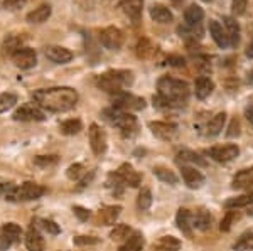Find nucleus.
<instances>
[{
  "mask_svg": "<svg viewBox=\"0 0 253 251\" xmlns=\"http://www.w3.org/2000/svg\"><path fill=\"white\" fill-rule=\"evenodd\" d=\"M167 61H169V64H172V66H184V59L182 58H175V56H172V58H169Z\"/></svg>",
  "mask_w": 253,
  "mask_h": 251,
  "instance_id": "nucleus-53",
  "label": "nucleus"
},
{
  "mask_svg": "<svg viewBox=\"0 0 253 251\" xmlns=\"http://www.w3.org/2000/svg\"><path fill=\"white\" fill-rule=\"evenodd\" d=\"M130 236H132V229L128 224H115V228L110 233V238L113 241H126Z\"/></svg>",
  "mask_w": 253,
  "mask_h": 251,
  "instance_id": "nucleus-36",
  "label": "nucleus"
},
{
  "mask_svg": "<svg viewBox=\"0 0 253 251\" xmlns=\"http://www.w3.org/2000/svg\"><path fill=\"white\" fill-rule=\"evenodd\" d=\"M236 219H240V214L236 213V211H228L226 213V216L223 217V221H221V226H219V229L221 231H230L231 229V226H233V222L236 221Z\"/></svg>",
  "mask_w": 253,
  "mask_h": 251,
  "instance_id": "nucleus-42",
  "label": "nucleus"
},
{
  "mask_svg": "<svg viewBox=\"0 0 253 251\" xmlns=\"http://www.w3.org/2000/svg\"><path fill=\"white\" fill-rule=\"evenodd\" d=\"M56 162H58L56 155H39L34 159V164L39 165V167H49V165H54Z\"/></svg>",
  "mask_w": 253,
  "mask_h": 251,
  "instance_id": "nucleus-45",
  "label": "nucleus"
},
{
  "mask_svg": "<svg viewBox=\"0 0 253 251\" xmlns=\"http://www.w3.org/2000/svg\"><path fill=\"white\" fill-rule=\"evenodd\" d=\"M59 130L64 135H76L81 130V121L78 118H69L59 125Z\"/></svg>",
  "mask_w": 253,
  "mask_h": 251,
  "instance_id": "nucleus-37",
  "label": "nucleus"
},
{
  "mask_svg": "<svg viewBox=\"0 0 253 251\" xmlns=\"http://www.w3.org/2000/svg\"><path fill=\"white\" fill-rule=\"evenodd\" d=\"M208 155L213 160L219 162V164H228V162L235 160L240 155V148L235 143H226V145H216L211 147L210 150H206Z\"/></svg>",
  "mask_w": 253,
  "mask_h": 251,
  "instance_id": "nucleus-5",
  "label": "nucleus"
},
{
  "mask_svg": "<svg viewBox=\"0 0 253 251\" xmlns=\"http://www.w3.org/2000/svg\"><path fill=\"white\" fill-rule=\"evenodd\" d=\"M46 118L44 110L38 103H26L14 111L15 121H42Z\"/></svg>",
  "mask_w": 253,
  "mask_h": 251,
  "instance_id": "nucleus-7",
  "label": "nucleus"
},
{
  "mask_svg": "<svg viewBox=\"0 0 253 251\" xmlns=\"http://www.w3.org/2000/svg\"><path fill=\"white\" fill-rule=\"evenodd\" d=\"M150 17L159 24L172 22V14H170V10L164 5H152V9H150Z\"/></svg>",
  "mask_w": 253,
  "mask_h": 251,
  "instance_id": "nucleus-31",
  "label": "nucleus"
},
{
  "mask_svg": "<svg viewBox=\"0 0 253 251\" xmlns=\"http://www.w3.org/2000/svg\"><path fill=\"white\" fill-rule=\"evenodd\" d=\"M83 174H84L83 165H81V164H73V165H69L66 176L71 180H78V179H81V176H83Z\"/></svg>",
  "mask_w": 253,
  "mask_h": 251,
  "instance_id": "nucleus-44",
  "label": "nucleus"
},
{
  "mask_svg": "<svg viewBox=\"0 0 253 251\" xmlns=\"http://www.w3.org/2000/svg\"><path fill=\"white\" fill-rule=\"evenodd\" d=\"M17 103V96L14 93H2L0 95V113H5Z\"/></svg>",
  "mask_w": 253,
  "mask_h": 251,
  "instance_id": "nucleus-41",
  "label": "nucleus"
},
{
  "mask_svg": "<svg viewBox=\"0 0 253 251\" xmlns=\"http://www.w3.org/2000/svg\"><path fill=\"white\" fill-rule=\"evenodd\" d=\"M154 248L157 251H179L181 250V241L174 236H162L154 243Z\"/></svg>",
  "mask_w": 253,
  "mask_h": 251,
  "instance_id": "nucleus-27",
  "label": "nucleus"
},
{
  "mask_svg": "<svg viewBox=\"0 0 253 251\" xmlns=\"http://www.w3.org/2000/svg\"><path fill=\"white\" fill-rule=\"evenodd\" d=\"M20 236H22V229H20L19 224H15V222L3 224L2 229H0V251L9 250L14 243L20 241Z\"/></svg>",
  "mask_w": 253,
  "mask_h": 251,
  "instance_id": "nucleus-9",
  "label": "nucleus"
},
{
  "mask_svg": "<svg viewBox=\"0 0 253 251\" xmlns=\"http://www.w3.org/2000/svg\"><path fill=\"white\" fill-rule=\"evenodd\" d=\"M252 123H253V120H252Z\"/></svg>",
  "mask_w": 253,
  "mask_h": 251,
  "instance_id": "nucleus-56",
  "label": "nucleus"
},
{
  "mask_svg": "<svg viewBox=\"0 0 253 251\" xmlns=\"http://www.w3.org/2000/svg\"><path fill=\"white\" fill-rule=\"evenodd\" d=\"M157 91L159 95L154 96V105L159 108H179L184 107L189 100V84L186 81L169 78L159 79L157 83Z\"/></svg>",
  "mask_w": 253,
  "mask_h": 251,
  "instance_id": "nucleus-2",
  "label": "nucleus"
},
{
  "mask_svg": "<svg viewBox=\"0 0 253 251\" xmlns=\"http://www.w3.org/2000/svg\"><path fill=\"white\" fill-rule=\"evenodd\" d=\"M41 222V228L44 229V231H47V234H59V226L56 224L54 221L51 219H38Z\"/></svg>",
  "mask_w": 253,
  "mask_h": 251,
  "instance_id": "nucleus-46",
  "label": "nucleus"
},
{
  "mask_svg": "<svg viewBox=\"0 0 253 251\" xmlns=\"http://www.w3.org/2000/svg\"><path fill=\"white\" fill-rule=\"evenodd\" d=\"M245 10H247V0H233L231 2V12H233V15H243Z\"/></svg>",
  "mask_w": 253,
  "mask_h": 251,
  "instance_id": "nucleus-49",
  "label": "nucleus"
},
{
  "mask_svg": "<svg viewBox=\"0 0 253 251\" xmlns=\"http://www.w3.org/2000/svg\"><path fill=\"white\" fill-rule=\"evenodd\" d=\"M175 224L181 229L182 234H186L187 238H193V228H194V216L191 214L189 209L181 208L177 211V216H175Z\"/></svg>",
  "mask_w": 253,
  "mask_h": 251,
  "instance_id": "nucleus-15",
  "label": "nucleus"
},
{
  "mask_svg": "<svg viewBox=\"0 0 253 251\" xmlns=\"http://www.w3.org/2000/svg\"><path fill=\"white\" fill-rule=\"evenodd\" d=\"M224 26H226V32H228V36H230V42H231V46H238V42H240V26H238V22H236L235 19H231V17H224Z\"/></svg>",
  "mask_w": 253,
  "mask_h": 251,
  "instance_id": "nucleus-34",
  "label": "nucleus"
},
{
  "mask_svg": "<svg viewBox=\"0 0 253 251\" xmlns=\"http://www.w3.org/2000/svg\"><path fill=\"white\" fill-rule=\"evenodd\" d=\"M150 206H152V192H150L149 189H142L137 197V208L140 209V211H147Z\"/></svg>",
  "mask_w": 253,
  "mask_h": 251,
  "instance_id": "nucleus-39",
  "label": "nucleus"
},
{
  "mask_svg": "<svg viewBox=\"0 0 253 251\" xmlns=\"http://www.w3.org/2000/svg\"><path fill=\"white\" fill-rule=\"evenodd\" d=\"M152 172H154V176H156L159 180L166 182V184H170V185L177 184V176H175L172 171H169V169L159 167V165H157V167L152 169Z\"/></svg>",
  "mask_w": 253,
  "mask_h": 251,
  "instance_id": "nucleus-35",
  "label": "nucleus"
},
{
  "mask_svg": "<svg viewBox=\"0 0 253 251\" xmlns=\"http://www.w3.org/2000/svg\"><path fill=\"white\" fill-rule=\"evenodd\" d=\"M26 3H27V0H3V9L15 12V10L22 9Z\"/></svg>",
  "mask_w": 253,
  "mask_h": 251,
  "instance_id": "nucleus-48",
  "label": "nucleus"
},
{
  "mask_svg": "<svg viewBox=\"0 0 253 251\" xmlns=\"http://www.w3.org/2000/svg\"><path fill=\"white\" fill-rule=\"evenodd\" d=\"M44 54H46L47 59H51L56 64H66L73 59V52L61 46H47L44 49Z\"/></svg>",
  "mask_w": 253,
  "mask_h": 251,
  "instance_id": "nucleus-16",
  "label": "nucleus"
},
{
  "mask_svg": "<svg viewBox=\"0 0 253 251\" xmlns=\"http://www.w3.org/2000/svg\"><path fill=\"white\" fill-rule=\"evenodd\" d=\"M22 42H24V37H20V36H15V34L7 36V39L3 40V46H2L3 52L14 56L19 49H22Z\"/></svg>",
  "mask_w": 253,
  "mask_h": 251,
  "instance_id": "nucleus-33",
  "label": "nucleus"
},
{
  "mask_svg": "<svg viewBox=\"0 0 253 251\" xmlns=\"http://www.w3.org/2000/svg\"><path fill=\"white\" fill-rule=\"evenodd\" d=\"M133 83V72L126 70H113L107 71L98 78V88L110 95H118L125 88L132 86Z\"/></svg>",
  "mask_w": 253,
  "mask_h": 251,
  "instance_id": "nucleus-4",
  "label": "nucleus"
},
{
  "mask_svg": "<svg viewBox=\"0 0 253 251\" xmlns=\"http://www.w3.org/2000/svg\"><path fill=\"white\" fill-rule=\"evenodd\" d=\"M26 246L29 251H44V240L41 236L38 226L34 224V221H32L29 231L26 234Z\"/></svg>",
  "mask_w": 253,
  "mask_h": 251,
  "instance_id": "nucleus-19",
  "label": "nucleus"
},
{
  "mask_svg": "<svg viewBox=\"0 0 253 251\" xmlns=\"http://www.w3.org/2000/svg\"><path fill=\"white\" fill-rule=\"evenodd\" d=\"M107 185L110 189L113 191V194H122V191H124V185H125V182L122 180V177L118 176L117 172H113V174H110L108 176V179H107Z\"/></svg>",
  "mask_w": 253,
  "mask_h": 251,
  "instance_id": "nucleus-40",
  "label": "nucleus"
},
{
  "mask_svg": "<svg viewBox=\"0 0 253 251\" xmlns=\"http://www.w3.org/2000/svg\"><path fill=\"white\" fill-rule=\"evenodd\" d=\"M144 245H145V240H144V236H142V233H132V236L120 246L118 251H142Z\"/></svg>",
  "mask_w": 253,
  "mask_h": 251,
  "instance_id": "nucleus-30",
  "label": "nucleus"
},
{
  "mask_svg": "<svg viewBox=\"0 0 253 251\" xmlns=\"http://www.w3.org/2000/svg\"><path fill=\"white\" fill-rule=\"evenodd\" d=\"M150 52H152V46H150V42L147 39H140L137 44V54L140 56V58H149Z\"/></svg>",
  "mask_w": 253,
  "mask_h": 251,
  "instance_id": "nucleus-43",
  "label": "nucleus"
},
{
  "mask_svg": "<svg viewBox=\"0 0 253 251\" xmlns=\"http://www.w3.org/2000/svg\"><path fill=\"white\" fill-rule=\"evenodd\" d=\"M205 2H211V0H205Z\"/></svg>",
  "mask_w": 253,
  "mask_h": 251,
  "instance_id": "nucleus-55",
  "label": "nucleus"
},
{
  "mask_svg": "<svg viewBox=\"0 0 253 251\" xmlns=\"http://www.w3.org/2000/svg\"><path fill=\"white\" fill-rule=\"evenodd\" d=\"M210 34L211 37L214 39V42L218 44L219 47H230L231 42H230V36H228V32L223 29V26L219 22H216V20H211L210 22Z\"/></svg>",
  "mask_w": 253,
  "mask_h": 251,
  "instance_id": "nucleus-18",
  "label": "nucleus"
},
{
  "mask_svg": "<svg viewBox=\"0 0 253 251\" xmlns=\"http://www.w3.org/2000/svg\"><path fill=\"white\" fill-rule=\"evenodd\" d=\"M15 185L12 184V182H0V196H3L5 199H12V196H14L15 192Z\"/></svg>",
  "mask_w": 253,
  "mask_h": 251,
  "instance_id": "nucleus-47",
  "label": "nucleus"
},
{
  "mask_svg": "<svg viewBox=\"0 0 253 251\" xmlns=\"http://www.w3.org/2000/svg\"><path fill=\"white\" fill-rule=\"evenodd\" d=\"M235 189H252L253 187V167L243 169L235 176L233 179Z\"/></svg>",
  "mask_w": 253,
  "mask_h": 251,
  "instance_id": "nucleus-23",
  "label": "nucleus"
},
{
  "mask_svg": "<svg viewBox=\"0 0 253 251\" xmlns=\"http://www.w3.org/2000/svg\"><path fill=\"white\" fill-rule=\"evenodd\" d=\"M211 222H213V217H211L210 211H206V209H199V211L194 214V228L199 229V231H208V229H211Z\"/></svg>",
  "mask_w": 253,
  "mask_h": 251,
  "instance_id": "nucleus-28",
  "label": "nucleus"
},
{
  "mask_svg": "<svg viewBox=\"0 0 253 251\" xmlns=\"http://www.w3.org/2000/svg\"><path fill=\"white\" fill-rule=\"evenodd\" d=\"M177 164L182 165V164H194V165H199V167H206L208 162L203 159L201 155H198L196 152H191V150H181L177 153Z\"/></svg>",
  "mask_w": 253,
  "mask_h": 251,
  "instance_id": "nucleus-26",
  "label": "nucleus"
},
{
  "mask_svg": "<svg viewBox=\"0 0 253 251\" xmlns=\"http://www.w3.org/2000/svg\"><path fill=\"white\" fill-rule=\"evenodd\" d=\"M235 251H253V233H245L233 245Z\"/></svg>",
  "mask_w": 253,
  "mask_h": 251,
  "instance_id": "nucleus-38",
  "label": "nucleus"
},
{
  "mask_svg": "<svg viewBox=\"0 0 253 251\" xmlns=\"http://www.w3.org/2000/svg\"><path fill=\"white\" fill-rule=\"evenodd\" d=\"M253 204V191L248 194H242V196L231 197L224 202V208L228 209H240V208H247V206Z\"/></svg>",
  "mask_w": 253,
  "mask_h": 251,
  "instance_id": "nucleus-29",
  "label": "nucleus"
},
{
  "mask_svg": "<svg viewBox=\"0 0 253 251\" xmlns=\"http://www.w3.org/2000/svg\"><path fill=\"white\" fill-rule=\"evenodd\" d=\"M113 107L120 108L124 111L128 110H144L145 101L144 98H138V96L132 95V93L122 91L118 95H113Z\"/></svg>",
  "mask_w": 253,
  "mask_h": 251,
  "instance_id": "nucleus-6",
  "label": "nucleus"
},
{
  "mask_svg": "<svg viewBox=\"0 0 253 251\" xmlns=\"http://www.w3.org/2000/svg\"><path fill=\"white\" fill-rule=\"evenodd\" d=\"M117 174L122 177V180L125 182V185H130V187H138L142 182V176L130 164H122L120 167H118Z\"/></svg>",
  "mask_w": 253,
  "mask_h": 251,
  "instance_id": "nucleus-17",
  "label": "nucleus"
},
{
  "mask_svg": "<svg viewBox=\"0 0 253 251\" xmlns=\"http://www.w3.org/2000/svg\"><path fill=\"white\" fill-rule=\"evenodd\" d=\"M98 240L96 238H93V236H78V238H75V245H78V246H83V245H96Z\"/></svg>",
  "mask_w": 253,
  "mask_h": 251,
  "instance_id": "nucleus-51",
  "label": "nucleus"
},
{
  "mask_svg": "<svg viewBox=\"0 0 253 251\" xmlns=\"http://www.w3.org/2000/svg\"><path fill=\"white\" fill-rule=\"evenodd\" d=\"M100 40L107 49L118 51L122 47V44H124V32L118 29V27L110 26V27H107V29L101 31Z\"/></svg>",
  "mask_w": 253,
  "mask_h": 251,
  "instance_id": "nucleus-11",
  "label": "nucleus"
},
{
  "mask_svg": "<svg viewBox=\"0 0 253 251\" xmlns=\"http://www.w3.org/2000/svg\"><path fill=\"white\" fill-rule=\"evenodd\" d=\"M203 17H205V12H203V9L199 5H196V3L189 5L184 12L186 24H189V26H198L203 20Z\"/></svg>",
  "mask_w": 253,
  "mask_h": 251,
  "instance_id": "nucleus-32",
  "label": "nucleus"
},
{
  "mask_svg": "<svg viewBox=\"0 0 253 251\" xmlns=\"http://www.w3.org/2000/svg\"><path fill=\"white\" fill-rule=\"evenodd\" d=\"M101 115H103V118L107 120L110 125L117 127L118 130H120L122 137H125V139H132L138 132V121L132 113L124 111L117 107H110V108H105Z\"/></svg>",
  "mask_w": 253,
  "mask_h": 251,
  "instance_id": "nucleus-3",
  "label": "nucleus"
},
{
  "mask_svg": "<svg viewBox=\"0 0 253 251\" xmlns=\"http://www.w3.org/2000/svg\"><path fill=\"white\" fill-rule=\"evenodd\" d=\"M120 211L122 208L120 206H105L103 209H100L98 213V224H103V226H108V224H115L117 217L120 216Z\"/></svg>",
  "mask_w": 253,
  "mask_h": 251,
  "instance_id": "nucleus-20",
  "label": "nucleus"
},
{
  "mask_svg": "<svg viewBox=\"0 0 253 251\" xmlns=\"http://www.w3.org/2000/svg\"><path fill=\"white\" fill-rule=\"evenodd\" d=\"M224 121H226V113H216V115L208 121L206 125V135L208 137H216L219 135L224 127Z\"/></svg>",
  "mask_w": 253,
  "mask_h": 251,
  "instance_id": "nucleus-25",
  "label": "nucleus"
},
{
  "mask_svg": "<svg viewBox=\"0 0 253 251\" xmlns=\"http://www.w3.org/2000/svg\"><path fill=\"white\" fill-rule=\"evenodd\" d=\"M89 145H91V150L95 155H103L107 152V133H105L103 128H100L96 123H93L89 127Z\"/></svg>",
  "mask_w": 253,
  "mask_h": 251,
  "instance_id": "nucleus-10",
  "label": "nucleus"
},
{
  "mask_svg": "<svg viewBox=\"0 0 253 251\" xmlns=\"http://www.w3.org/2000/svg\"><path fill=\"white\" fill-rule=\"evenodd\" d=\"M73 213L76 214V217H78L80 221H88L89 216H91V213H89L86 208H81V206H75V208H73Z\"/></svg>",
  "mask_w": 253,
  "mask_h": 251,
  "instance_id": "nucleus-50",
  "label": "nucleus"
},
{
  "mask_svg": "<svg viewBox=\"0 0 253 251\" xmlns=\"http://www.w3.org/2000/svg\"><path fill=\"white\" fill-rule=\"evenodd\" d=\"M120 7L125 12V15H128L130 19H133L137 22L142 15L144 0H120Z\"/></svg>",
  "mask_w": 253,
  "mask_h": 251,
  "instance_id": "nucleus-21",
  "label": "nucleus"
},
{
  "mask_svg": "<svg viewBox=\"0 0 253 251\" xmlns=\"http://www.w3.org/2000/svg\"><path fill=\"white\" fill-rule=\"evenodd\" d=\"M51 17V5L49 3H42L38 9H34L32 12L27 14V22L31 24H42Z\"/></svg>",
  "mask_w": 253,
  "mask_h": 251,
  "instance_id": "nucleus-24",
  "label": "nucleus"
},
{
  "mask_svg": "<svg viewBox=\"0 0 253 251\" xmlns=\"http://www.w3.org/2000/svg\"><path fill=\"white\" fill-rule=\"evenodd\" d=\"M44 192H46V189H44L42 185L36 184V182H24L20 187L15 189L10 201H36V199H39Z\"/></svg>",
  "mask_w": 253,
  "mask_h": 251,
  "instance_id": "nucleus-8",
  "label": "nucleus"
},
{
  "mask_svg": "<svg viewBox=\"0 0 253 251\" xmlns=\"http://www.w3.org/2000/svg\"><path fill=\"white\" fill-rule=\"evenodd\" d=\"M230 139H233V137H238L240 135V121L238 120H233L231 121V125H230V130H228V133H226Z\"/></svg>",
  "mask_w": 253,
  "mask_h": 251,
  "instance_id": "nucleus-52",
  "label": "nucleus"
},
{
  "mask_svg": "<svg viewBox=\"0 0 253 251\" xmlns=\"http://www.w3.org/2000/svg\"><path fill=\"white\" fill-rule=\"evenodd\" d=\"M34 101L42 110L63 113L76 107L78 103V93L69 86H56V88H42L34 91Z\"/></svg>",
  "mask_w": 253,
  "mask_h": 251,
  "instance_id": "nucleus-1",
  "label": "nucleus"
},
{
  "mask_svg": "<svg viewBox=\"0 0 253 251\" xmlns=\"http://www.w3.org/2000/svg\"><path fill=\"white\" fill-rule=\"evenodd\" d=\"M15 66L20 68V70H31V68L36 66L38 63V56H36V51L31 49V47H22L12 56Z\"/></svg>",
  "mask_w": 253,
  "mask_h": 251,
  "instance_id": "nucleus-12",
  "label": "nucleus"
},
{
  "mask_svg": "<svg viewBox=\"0 0 253 251\" xmlns=\"http://www.w3.org/2000/svg\"><path fill=\"white\" fill-rule=\"evenodd\" d=\"M181 176L189 189H199L205 184V176L196 167H191V165H181Z\"/></svg>",
  "mask_w": 253,
  "mask_h": 251,
  "instance_id": "nucleus-13",
  "label": "nucleus"
},
{
  "mask_svg": "<svg viewBox=\"0 0 253 251\" xmlns=\"http://www.w3.org/2000/svg\"><path fill=\"white\" fill-rule=\"evenodd\" d=\"M247 56L250 59H253V42L252 44H248V47H247Z\"/></svg>",
  "mask_w": 253,
  "mask_h": 251,
  "instance_id": "nucleus-54",
  "label": "nucleus"
},
{
  "mask_svg": "<svg viewBox=\"0 0 253 251\" xmlns=\"http://www.w3.org/2000/svg\"><path fill=\"white\" fill-rule=\"evenodd\" d=\"M149 128L161 140H172L177 133V127L172 123H166V121H150Z\"/></svg>",
  "mask_w": 253,
  "mask_h": 251,
  "instance_id": "nucleus-14",
  "label": "nucleus"
},
{
  "mask_svg": "<svg viewBox=\"0 0 253 251\" xmlns=\"http://www.w3.org/2000/svg\"><path fill=\"white\" fill-rule=\"evenodd\" d=\"M213 90H214V83L210 78H206V76H199V78L196 79L194 93L199 100H206L208 96L213 93Z\"/></svg>",
  "mask_w": 253,
  "mask_h": 251,
  "instance_id": "nucleus-22",
  "label": "nucleus"
}]
</instances>
